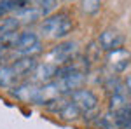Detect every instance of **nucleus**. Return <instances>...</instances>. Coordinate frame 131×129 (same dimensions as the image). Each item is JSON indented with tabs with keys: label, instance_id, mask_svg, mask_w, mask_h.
I'll use <instances>...</instances> for the list:
<instances>
[{
	"label": "nucleus",
	"instance_id": "obj_1",
	"mask_svg": "<svg viewBox=\"0 0 131 129\" xmlns=\"http://www.w3.org/2000/svg\"><path fill=\"white\" fill-rule=\"evenodd\" d=\"M73 30V21L68 12H56L49 14L40 23V33L47 39L52 40H63L67 39Z\"/></svg>",
	"mask_w": 131,
	"mask_h": 129
},
{
	"label": "nucleus",
	"instance_id": "obj_2",
	"mask_svg": "<svg viewBox=\"0 0 131 129\" xmlns=\"http://www.w3.org/2000/svg\"><path fill=\"white\" fill-rule=\"evenodd\" d=\"M40 51H42V42H40V37L35 31L26 30L18 33V39H16V44H14V49H12V52L18 58L35 56Z\"/></svg>",
	"mask_w": 131,
	"mask_h": 129
},
{
	"label": "nucleus",
	"instance_id": "obj_3",
	"mask_svg": "<svg viewBox=\"0 0 131 129\" xmlns=\"http://www.w3.org/2000/svg\"><path fill=\"white\" fill-rule=\"evenodd\" d=\"M77 54H79V44L72 42V40H67V42H60L58 45H54L51 49L49 58L52 61V65L61 66V65L72 63L77 58Z\"/></svg>",
	"mask_w": 131,
	"mask_h": 129
},
{
	"label": "nucleus",
	"instance_id": "obj_4",
	"mask_svg": "<svg viewBox=\"0 0 131 129\" xmlns=\"http://www.w3.org/2000/svg\"><path fill=\"white\" fill-rule=\"evenodd\" d=\"M70 99L77 105V108L81 110V113H84V115L94 113V112L98 110V105H100L98 96L91 89H84V87L70 92Z\"/></svg>",
	"mask_w": 131,
	"mask_h": 129
},
{
	"label": "nucleus",
	"instance_id": "obj_5",
	"mask_svg": "<svg viewBox=\"0 0 131 129\" xmlns=\"http://www.w3.org/2000/svg\"><path fill=\"white\" fill-rule=\"evenodd\" d=\"M60 98H61V91H60V87H58V82H56V80H51L47 84H42V86L37 87L33 103L49 107V105H54Z\"/></svg>",
	"mask_w": 131,
	"mask_h": 129
},
{
	"label": "nucleus",
	"instance_id": "obj_6",
	"mask_svg": "<svg viewBox=\"0 0 131 129\" xmlns=\"http://www.w3.org/2000/svg\"><path fill=\"white\" fill-rule=\"evenodd\" d=\"M107 65L108 68L114 72V73H122L126 72L128 66L131 65V52L128 49H115V51H110L107 54Z\"/></svg>",
	"mask_w": 131,
	"mask_h": 129
},
{
	"label": "nucleus",
	"instance_id": "obj_7",
	"mask_svg": "<svg viewBox=\"0 0 131 129\" xmlns=\"http://www.w3.org/2000/svg\"><path fill=\"white\" fill-rule=\"evenodd\" d=\"M122 44H124V37L115 30H105V31H101L100 37H98V45H100V49L107 51V52L121 49Z\"/></svg>",
	"mask_w": 131,
	"mask_h": 129
},
{
	"label": "nucleus",
	"instance_id": "obj_8",
	"mask_svg": "<svg viewBox=\"0 0 131 129\" xmlns=\"http://www.w3.org/2000/svg\"><path fill=\"white\" fill-rule=\"evenodd\" d=\"M37 87L35 82H30V80H23L19 84H16L14 87H10V94L19 101H25V103H33L35 99V92H37Z\"/></svg>",
	"mask_w": 131,
	"mask_h": 129
},
{
	"label": "nucleus",
	"instance_id": "obj_9",
	"mask_svg": "<svg viewBox=\"0 0 131 129\" xmlns=\"http://www.w3.org/2000/svg\"><path fill=\"white\" fill-rule=\"evenodd\" d=\"M37 60L35 56H25V58H16V60L10 63V66L14 70V73L18 75V79H26L28 75L33 73V70L37 68Z\"/></svg>",
	"mask_w": 131,
	"mask_h": 129
},
{
	"label": "nucleus",
	"instance_id": "obj_10",
	"mask_svg": "<svg viewBox=\"0 0 131 129\" xmlns=\"http://www.w3.org/2000/svg\"><path fill=\"white\" fill-rule=\"evenodd\" d=\"M56 105V108H54V112L60 115V119L63 120H68V122H73V120H77L79 117H81V110L77 108V105L72 101V99H65V101H56L54 103Z\"/></svg>",
	"mask_w": 131,
	"mask_h": 129
},
{
	"label": "nucleus",
	"instance_id": "obj_11",
	"mask_svg": "<svg viewBox=\"0 0 131 129\" xmlns=\"http://www.w3.org/2000/svg\"><path fill=\"white\" fill-rule=\"evenodd\" d=\"M33 82H40V84H47L51 80H54L56 75V65L52 63H42L37 65V68L33 70Z\"/></svg>",
	"mask_w": 131,
	"mask_h": 129
},
{
	"label": "nucleus",
	"instance_id": "obj_12",
	"mask_svg": "<svg viewBox=\"0 0 131 129\" xmlns=\"http://www.w3.org/2000/svg\"><path fill=\"white\" fill-rule=\"evenodd\" d=\"M16 84H19V79L14 73L12 66L10 65H2L0 66V89H10Z\"/></svg>",
	"mask_w": 131,
	"mask_h": 129
},
{
	"label": "nucleus",
	"instance_id": "obj_13",
	"mask_svg": "<svg viewBox=\"0 0 131 129\" xmlns=\"http://www.w3.org/2000/svg\"><path fill=\"white\" fill-rule=\"evenodd\" d=\"M21 9H25L23 0H0V18L7 16L10 12H18Z\"/></svg>",
	"mask_w": 131,
	"mask_h": 129
},
{
	"label": "nucleus",
	"instance_id": "obj_14",
	"mask_svg": "<svg viewBox=\"0 0 131 129\" xmlns=\"http://www.w3.org/2000/svg\"><path fill=\"white\" fill-rule=\"evenodd\" d=\"M128 105H129V101L126 98V92H114L110 96V112L112 113L122 110L124 107H128Z\"/></svg>",
	"mask_w": 131,
	"mask_h": 129
},
{
	"label": "nucleus",
	"instance_id": "obj_15",
	"mask_svg": "<svg viewBox=\"0 0 131 129\" xmlns=\"http://www.w3.org/2000/svg\"><path fill=\"white\" fill-rule=\"evenodd\" d=\"M101 9V0H81V10L86 16H94Z\"/></svg>",
	"mask_w": 131,
	"mask_h": 129
},
{
	"label": "nucleus",
	"instance_id": "obj_16",
	"mask_svg": "<svg viewBox=\"0 0 131 129\" xmlns=\"http://www.w3.org/2000/svg\"><path fill=\"white\" fill-rule=\"evenodd\" d=\"M124 87H126V91L131 94V73L126 77V82H124Z\"/></svg>",
	"mask_w": 131,
	"mask_h": 129
},
{
	"label": "nucleus",
	"instance_id": "obj_17",
	"mask_svg": "<svg viewBox=\"0 0 131 129\" xmlns=\"http://www.w3.org/2000/svg\"><path fill=\"white\" fill-rule=\"evenodd\" d=\"M5 54H7V51H5V49H2V47H0V61H2L4 58H5Z\"/></svg>",
	"mask_w": 131,
	"mask_h": 129
}]
</instances>
